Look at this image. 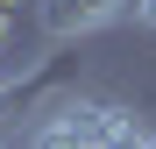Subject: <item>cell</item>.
<instances>
[{
    "instance_id": "cell-1",
    "label": "cell",
    "mask_w": 156,
    "mask_h": 149,
    "mask_svg": "<svg viewBox=\"0 0 156 149\" xmlns=\"http://www.w3.org/2000/svg\"><path fill=\"white\" fill-rule=\"evenodd\" d=\"M128 14V0H43V36L50 43H71V36H92L107 21Z\"/></svg>"
},
{
    "instance_id": "cell-2",
    "label": "cell",
    "mask_w": 156,
    "mask_h": 149,
    "mask_svg": "<svg viewBox=\"0 0 156 149\" xmlns=\"http://www.w3.org/2000/svg\"><path fill=\"white\" fill-rule=\"evenodd\" d=\"M21 149H92V142H85V128H78L57 99H43L36 121H29V135H21Z\"/></svg>"
},
{
    "instance_id": "cell-3",
    "label": "cell",
    "mask_w": 156,
    "mask_h": 149,
    "mask_svg": "<svg viewBox=\"0 0 156 149\" xmlns=\"http://www.w3.org/2000/svg\"><path fill=\"white\" fill-rule=\"evenodd\" d=\"M128 21L135 29H156V0H128Z\"/></svg>"
},
{
    "instance_id": "cell-4",
    "label": "cell",
    "mask_w": 156,
    "mask_h": 149,
    "mask_svg": "<svg viewBox=\"0 0 156 149\" xmlns=\"http://www.w3.org/2000/svg\"><path fill=\"white\" fill-rule=\"evenodd\" d=\"M128 149H156V128H142V135H135V142H128Z\"/></svg>"
},
{
    "instance_id": "cell-5",
    "label": "cell",
    "mask_w": 156,
    "mask_h": 149,
    "mask_svg": "<svg viewBox=\"0 0 156 149\" xmlns=\"http://www.w3.org/2000/svg\"><path fill=\"white\" fill-rule=\"evenodd\" d=\"M0 99H7V78H0Z\"/></svg>"
},
{
    "instance_id": "cell-6",
    "label": "cell",
    "mask_w": 156,
    "mask_h": 149,
    "mask_svg": "<svg viewBox=\"0 0 156 149\" xmlns=\"http://www.w3.org/2000/svg\"><path fill=\"white\" fill-rule=\"evenodd\" d=\"M0 149H7V142H0Z\"/></svg>"
}]
</instances>
